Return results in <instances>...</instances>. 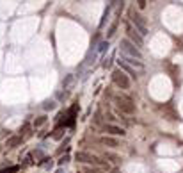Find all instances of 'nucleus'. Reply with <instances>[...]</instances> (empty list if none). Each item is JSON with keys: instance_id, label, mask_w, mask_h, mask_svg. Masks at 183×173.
Masks as SVG:
<instances>
[{"instance_id": "obj_5", "label": "nucleus", "mask_w": 183, "mask_h": 173, "mask_svg": "<svg viewBox=\"0 0 183 173\" xmlns=\"http://www.w3.org/2000/svg\"><path fill=\"white\" fill-rule=\"evenodd\" d=\"M123 63H126L130 68H133V70H137V71H144V66H142V63L141 61H135V57H130V55H125V54H121V57H119Z\"/></svg>"}, {"instance_id": "obj_11", "label": "nucleus", "mask_w": 183, "mask_h": 173, "mask_svg": "<svg viewBox=\"0 0 183 173\" xmlns=\"http://www.w3.org/2000/svg\"><path fill=\"white\" fill-rule=\"evenodd\" d=\"M100 141H101V145H107V146H117V141H116V139H112V138H107V136H105V138H101Z\"/></svg>"}, {"instance_id": "obj_7", "label": "nucleus", "mask_w": 183, "mask_h": 173, "mask_svg": "<svg viewBox=\"0 0 183 173\" xmlns=\"http://www.w3.org/2000/svg\"><path fill=\"white\" fill-rule=\"evenodd\" d=\"M126 34L130 36V39L133 41V45H135V43H137V45H142V36H141L130 23H126Z\"/></svg>"}, {"instance_id": "obj_2", "label": "nucleus", "mask_w": 183, "mask_h": 173, "mask_svg": "<svg viewBox=\"0 0 183 173\" xmlns=\"http://www.w3.org/2000/svg\"><path fill=\"white\" fill-rule=\"evenodd\" d=\"M130 18L135 25V30L141 34V36H146L148 34V27H146V20L137 13V11H130Z\"/></svg>"}, {"instance_id": "obj_8", "label": "nucleus", "mask_w": 183, "mask_h": 173, "mask_svg": "<svg viewBox=\"0 0 183 173\" xmlns=\"http://www.w3.org/2000/svg\"><path fill=\"white\" fill-rule=\"evenodd\" d=\"M107 132L116 134V136H125V130L119 129V127H116V125H107Z\"/></svg>"}, {"instance_id": "obj_1", "label": "nucleus", "mask_w": 183, "mask_h": 173, "mask_svg": "<svg viewBox=\"0 0 183 173\" xmlns=\"http://www.w3.org/2000/svg\"><path fill=\"white\" fill-rule=\"evenodd\" d=\"M121 54L130 55V57H135V59H141V57H142L141 50H139L130 39H123V41H121Z\"/></svg>"}, {"instance_id": "obj_19", "label": "nucleus", "mask_w": 183, "mask_h": 173, "mask_svg": "<svg viewBox=\"0 0 183 173\" xmlns=\"http://www.w3.org/2000/svg\"><path fill=\"white\" fill-rule=\"evenodd\" d=\"M66 161H68V155H64V157H62V159H61V161H59V164H64V163H66Z\"/></svg>"}, {"instance_id": "obj_17", "label": "nucleus", "mask_w": 183, "mask_h": 173, "mask_svg": "<svg viewBox=\"0 0 183 173\" xmlns=\"http://www.w3.org/2000/svg\"><path fill=\"white\" fill-rule=\"evenodd\" d=\"M84 172L85 173H98V170H96V168H85Z\"/></svg>"}, {"instance_id": "obj_14", "label": "nucleus", "mask_w": 183, "mask_h": 173, "mask_svg": "<svg viewBox=\"0 0 183 173\" xmlns=\"http://www.w3.org/2000/svg\"><path fill=\"white\" fill-rule=\"evenodd\" d=\"M55 107V104L52 102V100H48V102H44V109H53Z\"/></svg>"}, {"instance_id": "obj_15", "label": "nucleus", "mask_w": 183, "mask_h": 173, "mask_svg": "<svg viewBox=\"0 0 183 173\" xmlns=\"http://www.w3.org/2000/svg\"><path fill=\"white\" fill-rule=\"evenodd\" d=\"M61 136H62V130H61V129H57V130H55V134H53V138H55V139H61Z\"/></svg>"}, {"instance_id": "obj_10", "label": "nucleus", "mask_w": 183, "mask_h": 173, "mask_svg": "<svg viewBox=\"0 0 183 173\" xmlns=\"http://www.w3.org/2000/svg\"><path fill=\"white\" fill-rule=\"evenodd\" d=\"M119 66H121L119 70H123V71H128V73H130L132 77H135V75H137V73H135V70H133V68H130V66H128L126 63H123L121 59H119Z\"/></svg>"}, {"instance_id": "obj_12", "label": "nucleus", "mask_w": 183, "mask_h": 173, "mask_svg": "<svg viewBox=\"0 0 183 173\" xmlns=\"http://www.w3.org/2000/svg\"><path fill=\"white\" fill-rule=\"evenodd\" d=\"M18 172V166H11V168H7V170H2L0 173H16Z\"/></svg>"}, {"instance_id": "obj_18", "label": "nucleus", "mask_w": 183, "mask_h": 173, "mask_svg": "<svg viewBox=\"0 0 183 173\" xmlns=\"http://www.w3.org/2000/svg\"><path fill=\"white\" fill-rule=\"evenodd\" d=\"M137 4H139V7H141V9H144V7H146V2H144V0H141V2H137Z\"/></svg>"}, {"instance_id": "obj_6", "label": "nucleus", "mask_w": 183, "mask_h": 173, "mask_svg": "<svg viewBox=\"0 0 183 173\" xmlns=\"http://www.w3.org/2000/svg\"><path fill=\"white\" fill-rule=\"evenodd\" d=\"M77 161H80V163H89V164H101L98 157H94V155H91V154H84V152H78V154H77Z\"/></svg>"}, {"instance_id": "obj_3", "label": "nucleus", "mask_w": 183, "mask_h": 173, "mask_svg": "<svg viewBox=\"0 0 183 173\" xmlns=\"http://www.w3.org/2000/svg\"><path fill=\"white\" fill-rule=\"evenodd\" d=\"M112 80H114L119 88H123V89H128V88H130V79H128V75H126L123 70L112 71Z\"/></svg>"}, {"instance_id": "obj_4", "label": "nucleus", "mask_w": 183, "mask_h": 173, "mask_svg": "<svg viewBox=\"0 0 183 173\" xmlns=\"http://www.w3.org/2000/svg\"><path fill=\"white\" fill-rule=\"evenodd\" d=\"M116 105H117V109L121 111V113H133L135 111V105L132 104V100L130 98H125V96H117L116 98Z\"/></svg>"}, {"instance_id": "obj_13", "label": "nucleus", "mask_w": 183, "mask_h": 173, "mask_svg": "<svg viewBox=\"0 0 183 173\" xmlns=\"http://www.w3.org/2000/svg\"><path fill=\"white\" fill-rule=\"evenodd\" d=\"M44 121H46V116H41V118H37V120H36V123H34V125H36V127H39V125H43Z\"/></svg>"}, {"instance_id": "obj_16", "label": "nucleus", "mask_w": 183, "mask_h": 173, "mask_svg": "<svg viewBox=\"0 0 183 173\" xmlns=\"http://www.w3.org/2000/svg\"><path fill=\"white\" fill-rule=\"evenodd\" d=\"M107 157H109V159H112L114 163H119V157H116V155H112V154H107Z\"/></svg>"}, {"instance_id": "obj_9", "label": "nucleus", "mask_w": 183, "mask_h": 173, "mask_svg": "<svg viewBox=\"0 0 183 173\" xmlns=\"http://www.w3.org/2000/svg\"><path fill=\"white\" fill-rule=\"evenodd\" d=\"M21 143V138H18V136H14V138H9L7 139V143H5V146L7 148H14V146H18Z\"/></svg>"}]
</instances>
